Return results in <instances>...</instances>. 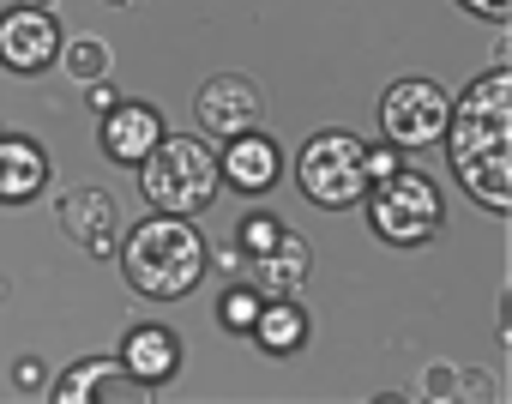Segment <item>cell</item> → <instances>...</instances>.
Returning a JSON list of instances; mask_svg holds the SVG:
<instances>
[{
	"label": "cell",
	"mask_w": 512,
	"mask_h": 404,
	"mask_svg": "<svg viewBox=\"0 0 512 404\" xmlns=\"http://www.w3.org/2000/svg\"><path fill=\"white\" fill-rule=\"evenodd\" d=\"M193 115H199V127H205L211 139H229V133H241V127H260L266 97H260V85H253L247 73H217V79L199 85Z\"/></svg>",
	"instance_id": "8"
},
{
	"label": "cell",
	"mask_w": 512,
	"mask_h": 404,
	"mask_svg": "<svg viewBox=\"0 0 512 404\" xmlns=\"http://www.w3.org/2000/svg\"><path fill=\"white\" fill-rule=\"evenodd\" d=\"M446 109H452V97H446L434 79H422V73L398 79V85L380 97L386 145H398V151H422V145H434L440 127H446Z\"/></svg>",
	"instance_id": "6"
},
{
	"label": "cell",
	"mask_w": 512,
	"mask_h": 404,
	"mask_svg": "<svg viewBox=\"0 0 512 404\" xmlns=\"http://www.w3.org/2000/svg\"><path fill=\"white\" fill-rule=\"evenodd\" d=\"M308 266H314V254H308V242H302L296 230H284V242H278V248H266V254L235 260V272H241L253 290H260V296H302Z\"/></svg>",
	"instance_id": "14"
},
{
	"label": "cell",
	"mask_w": 512,
	"mask_h": 404,
	"mask_svg": "<svg viewBox=\"0 0 512 404\" xmlns=\"http://www.w3.org/2000/svg\"><path fill=\"white\" fill-rule=\"evenodd\" d=\"M115 362L127 368V380H139V386L151 392V386H163V380L181 374V338H175L169 326H157V320H139V326H127Z\"/></svg>",
	"instance_id": "12"
},
{
	"label": "cell",
	"mask_w": 512,
	"mask_h": 404,
	"mask_svg": "<svg viewBox=\"0 0 512 404\" xmlns=\"http://www.w3.org/2000/svg\"><path fill=\"white\" fill-rule=\"evenodd\" d=\"M223 157H217V175L235 187V193H272L284 181V151L266 127H241L229 139H217Z\"/></svg>",
	"instance_id": "9"
},
{
	"label": "cell",
	"mask_w": 512,
	"mask_h": 404,
	"mask_svg": "<svg viewBox=\"0 0 512 404\" xmlns=\"http://www.w3.org/2000/svg\"><path fill=\"white\" fill-rule=\"evenodd\" d=\"M61 230L85 248V254H115L121 248V212L103 187H73L61 193Z\"/></svg>",
	"instance_id": "10"
},
{
	"label": "cell",
	"mask_w": 512,
	"mask_h": 404,
	"mask_svg": "<svg viewBox=\"0 0 512 404\" xmlns=\"http://www.w3.org/2000/svg\"><path fill=\"white\" fill-rule=\"evenodd\" d=\"M13 386H19V392H31V398H37V392H49V380H43V362H37V356H25V362L13 368Z\"/></svg>",
	"instance_id": "23"
},
{
	"label": "cell",
	"mask_w": 512,
	"mask_h": 404,
	"mask_svg": "<svg viewBox=\"0 0 512 404\" xmlns=\"http://www.w3.org/2000/svg\"><path fill=\"white\" fill-rule=\"evenodd\" d=\"M133 169H139V193L151 199V212H175V218H199L223 187L217 151L205 139H187V133H175V139L163 133Z\"/></svg>",
	"instance_id": "3"
},
{
	"label": "cell",
	"mask_w": 512,
	"mask_h": 404,
	"mask_svg": "<svg viewBox=\"0 0 512 404\" xmlns=\"http://www.w3.org/2000/svg\"><path fill=\"white\" fill-rule=\"evenodd\" d=\"M121 272H127V284L139 290V296H151V302H181V296H193L199 290V278H205V266H211V254H205V236L187 224V218H175V212H151V218H139L133 230H121Z\"/></svg>",
	"instance_id": "2"
},
{
	"label": "cell",
	"mask_w": 512,
	"mask_h": 404,
	"mask_svg": "<svg viewBox=\"0 0 512 404\" xmlns=\"http://www.w3.org/2000/svg\"><path fill=\"white\" fill-rule=\"evenodd\" d=\"M278 242H284V218H272V212H247L241 230H235V260H253V254H266V248H278Z\"/></svg>",
	"instance_id": "18"
},
{
	"label": "cell",
	"mask_w": 512,
	"mask_h": 404,
	"mask_svg": "<svg viewBox=\"0 0 512 404\" xmlns=\"http://www.w3.org/2000/svg\"><path fill=\"white\" fill-rule=\"evenodd\" d=\"M61 55V25L49 7H7L0 13V67L19 73V79H37L43 67H55Z\"/></svg>",
	"instance_id": "7"
},
{
	"label": "cell",
	"mask_w": 512,
	"mask_h": 404,
	"mask_svg": "<svg viewBox=\"0 0 512 404\" xmlns=\"http://www.w3.org/2000/svg\"><path fill=\"white\" fill-rule=\"evenodd\" d=\"M85 91H91V103H97V109H109V103H115V97H121V91H115V85H103V79H91V85H85Z\"/></svg>",
	"instance_id": "24"
},
{
	"label": "cell",
	"mask_w": 512,
	"mask_h": 404,
	"mask_svg": "<svg viewBox=\"0 0 512 404\" xmlns=\"http://www.w3.org/2000/svg\"><path fill=\"white\" fill-rule=\"evenodd\" d=\"M260 302H266L260 290H253L247 278H235V284L217 296V320H223L229 332H247V326H253V314H260Z\"/></svg>",
	"instance_id": "19"
},
{
	"label": "cell",
	"mask_w": 512,
	"mask_h": 404,
	"mask_svg": "<svg viewBox=\"0 0 512 404\" xmlns=\"http://www.w3.org/2000/svg\"><path fill=\"white\" fill-rule=\"evenodd\" d=\"M368 224H374V236L380 242H392V248H422V242H434L440 236V224H446V199H440V187L422 175V169H392V175H380V181H368Z\"/></svg>",
	"instance_id": "4"
},
{
	"label": "cell",
	"mask_w": 512,
	"mask_h": 404,
	"mask_svg": "<svg viewBox=\"0 0 512 404\" xmlns=\"http://www.w3.org/2000/svg\"><path fill=\"white\" fill-rule=\"evenodd\" d=\"M308 314H302V302L296 296H266L260 302V314H253V326H247V338L260 344L266 356H296L302 344H308Z\"/></svg>",
	"instance_id": "16"
},
{
	"label": "cell",
	"mask_w": 512,
	"mask_h": 404,
	"mask_svg": "<svg viewBox=\"0 0 512 404\" xmlns=\"http://www.w3.org/2000/svg\"><path fill=\"white\" fill-rule=\"evenodd\" d=\"M464 392H470V398H488L494 386H482V380H470V374H458L452 362H434V368H428V386H422V398H434V404H446V398H464Z\"/></svg>",
	"instance_id": "20"
},
{
	"label": "cell",
	"mask_w": 512,
	"mask_h": 404,
	"mask_svg": "<svg viewBox=\"0 0 512 404\" xmlns=\"http://www.w3.org/2000/svg\"><path fill=\"white\" fill-rule=\"evenodd\" d=\"M97 139H103V157H109V163H139V157L163 139V115H157L151 103H139V97H115V103L103 109Z\"/></svg>",
	"instance_id": "11"
},
{
	"label": "cell",
	"mask_w": 512,
	"mask_h": 404,
	"mask_svg": "<svg viewBox=\"0 0 512 404\" xmlns=\"http://www.w3.org/2000/svg\"><path fill=\"white\" fill-rule=\"evenodd\" d=\"M362 139L356 133H344V127H320L308 145H302V157H296V187H302V199L308 206H320V212H350V206H362V193H368V163H362Z\"/></svg>",
	"instance_id": "5"
},
{
	"label": "cell",
	"mask_w": 512,
	"mask_h": 404,
	"mask_svg": "<svg viewBox=\"0 0 512 404\" xmlns=\"http://www.w3.org/2000/svg\"><path fill=\"white\" fill-rule=\"evenodd\" d=\"M31 7H55V0H31Z\"/></svg>",
	"instance_id": "25"
},
{
	"label": "cell",
	"mask_w": 512,
	"mask_h": 404,
	"mask_svg": "<svg viewBox=\"0 0 512 404\" xmlns=\"http://www.w3.org/2000/svg\"><path fill=\"white\" fill-rule=\"evenodd\" d=\"M362 163H368V181H380V175H392V169H398V145H368V151H362Z\"/></svg>",
	"instance_id": "22"
},
{
	"label": "cell",
	"mask_w": 512,
	"mask_h": 404,
	"mask_svg": "<svg viewBox=\"0 0 512 404\" xmlns=\"http://www.w3.org/2000/svg\"><path fill=\"white\" fill-rule=\"evenodd\" d=\"M145 386L139 380H127V368L115 362V356H85V362H73L55 386H49V398L55 404H97V398H139Z\"/></svg>",
	"instance_id": "15"
},
{
	"label": "cell",
	"mask_w": 512,
	"mask_h": 404,
	"mask_svg": "<svg viewBox=\"0 0 512 404\" xmlns=\"http://www.w3.org/2000/svg\"><path fill=\"white\" fill-rule=\"evenodd\" d=\"M446 157L458 187L482 212L506 218L512 212V73L488 67L482 79L464 85V97L446 109Z\"/></svg>",
	"instance_id": "1"
},
{
	"label": "cell",
	"mask_w": 512,
	"mask_h": 404,
	"mask_svg": "<svg viewBox=\"0 0 512 404\" xmlns=\"http://www.w3.org/2000/svg\"><path fill=\"white\" fill-rule=\"evenodd\" d=\"M49 187V151L31 133L0 127V206H31Z\"/></svg>",
	"instance_id": "13"
},
{
	"label": "cell",
	"mask_w": 512,
	"mask_h": 404,
	"mask_svg": "<svg viewBox=\"0 0 512 404\" xmlns=\"http://www.w3.org/2000/svg\"><path fill=\"white\" fill-rule=\"evenodd\" d=\"M458 7L476 13L482 25H506V19H512V0H458Z\"/></svg>",
	"instance_id": "21"
},
{
	"label": "cell",
	"mask_w": 512,
	"mask_h": 404,
	"mask_svg": "<svg viewBox=\"0 0 512 404\" xmlns=\"http://www.w3.org/2000/svg\"><path fill=\"white\" fill-rule=\"evenodd\" d=\"M55 61L67 67V79L91 85V79H109V61H115V55H109V43H103V37H73V43L61 37V55H55Z\"/></svg>",
	"instance_id": "17"
},
{
	"label": "cell",
	"mask_w": 512,
	"mask_h": 404,
	"mask_svg": "<svg viewBox=\"0 0 512 404\" xmlns=\"http://www.w3.org/2000/svg\"><path fill=\"white\" fill-rule=\"evenodd\" d=\"M109 7H133V0H109Z\"/></svg>",
	"instance_id": "26"
}]
</instances>
